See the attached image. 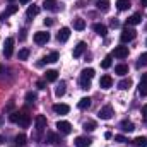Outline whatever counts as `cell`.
Segmentation results:
<instances>
[{"instance_id": "38", "label": "cell", "mask_w": 147, "mask_h": 147, "mask_svg": "<svg viewBox=\"0 0 147 147\" xmlns=\"http://www.w3.org/2000/svg\"><path fill=\"white\" fill-rule=\"evenodd\" d=\"M101 67H103V69H110L111 67V55L105 57V60L101 62Z\"/></svg>"}, {"instance_id": "15", "label": "cell", "mask_w": 147, "mask_h": 147, "mask_svg": "<svg viewBox=\"0 0 147 147\" xmlns=\"http://www.w3.org/2000/svg\"><path fill=\"white\" fill-rule=\"evenodd\" d=\"M99 86H101V89H110L111 86H113V79H111L110 75H103L99 79Z\"/></svg>"}, {"instance_id": "17", "label": "cell", "mask_w": 147, "mask_h": 147, "mask_svg": "<svg viewBox=\"0 0 147 147\" xmlns=\"http://www.w3.org/2000/svg\"><path fill=\"white\" fill-rule=\"evenodd\" d=\"M120 128H121L123 132H128V134H130V132L135 130V125H134L132 121H128V120H123V121L120 123Z\"/></svg>"}, {"instance_id": "32", "label": "cell", "mask_w": 147, "mask_h": 147, "mask_svg": "<svg viewBox=\"0 0 147 147\" xmlns=\"http://www.w3.org/2000/svg\"><path fill=\"white\" fill-rule=\"evenodd\" d=\"M94 74H96V72H94V69H84L80 77H84V79H89V80H91V79L94 77Z\"/></svg>"}, {"instance_id": "1", "label": "cell", "mask_w": 147, "mask_h": 147, "mask_svg": "<svg viewBox=\"0 0 147 147\" xmlns=\"http://www.w3.org/2000/svg\"><path fill=\"white\" fill-rule=\"evenodd\" d=\"M135 36H137V31L127 26V28L121 31V34H120V39H121V43H130V41H134V39H135Z\"/></svg>"}, {"instance_id": "3", "label": "cell", "mask_w": 147, "mask_h": 147, "mask_svg": "<svg viewBox=\"0 0 147 147\" xmlns=\"http://www.w3.org/2000/svg\"><path fill=\"white\" fill-rule=\"evenodd\" d=\"M57 128H58V132H60L62 135H69V134L72 132V125H70L69 121H65V120L57 121Z\"/></svg>"}, {"instance_id": "22", "label": "cell", "mask_w": 147, "mask_h": 147, "mask_svg": "<svg viewBox=\"0 0 147 147\" xmlns=\"http://www.w3.org/2000/svg\"><path fill=\"white\" fill-rule=\"evenodd\" d=\"M58 79V72L57 70H46V74H45V80L46 82H55Z\"/></svg>"}, {"instance_id": "34", "label": "cell", "mask_w": 147, "mask_h": 147, "mask_svg": "<svg viewBox=\"0 0 147 147\" xmlns=\"http://www.w3.org/2000/svg\"><path fill=\"white\" fill-rule=\"evenodd\" d=\"M146 65H147V53H142L137 60V67L140 69V67H146Z\"/></svg>"}, {"instance_id": "50", "label": "cell", "mask_w": 147, "mask_h": 147, "mask_svg": "<svg viewBox=\"0 0 147 147\" xmlns=\"http://www.w3.org/2000/svg\"><path fill=\"white\" fill-rule=\"evenodd\" d=\"M142 80H144V82H147V72L142 74Z\"/></svg>"}, {"instance_id": "19", "label": "cell", "mask_w": 147, "mask_h": 147, "mask_svg": "<svg viewBox=\"0 0 147 147\" xmlns=\"http://www.w3.org/2000/svg\"><path fill=\"white\" fill-rule=\"evenodd\" d=\"M92 28H94V31H96L99 36H106V33H108V28H106L105 24H101V22H96Z\"/></svg>"}, {"instance_id": "37", "label": "cell", "mask_w": 147, "mask_h": 147, "mask_svg": "<svg viewBox=\"0 0 147 147\" xmlns=\"http://www.w3.org/2000/svg\"><path fill=\"white\" fill-rule=\"evenodd\" d=\"M28 57H29V50L28 48H22L19 51V60H28Z\"/></svg>"}, {"instance_id": "5", "label": "cell", "mask_w": 147, "mask_h": 147, "mask_svg": "<svg viewBox=\"0 0 147 147\" xmlns=\"http://www.w3.org/2000/svg\"><path fill=\"white\" fill-rule=\"evenodd\" d=\"M113 115H115V111H113V108H111L110 105H108V106H103L101 110L98 111V116H99L101 120H110Z\"/></svg>"}, {"instance_id": "41", "label": "cell", "mask_w": 147, "mask_h": 147, "mask_svg": "<svg viewBox=\"0 0 147 147\" xmlns=\"http://www.w3.org/2000/svg\"><path fill=\"white\" fill-rule=\"evenodd\" d=\"M115 140H116V142H121V144L128 142V140H127V137H123V135H115Z\"/></svg>"}, {"instance_id": "42", "label": "cell", "mask_w": 147, "mask_h": 147, "mask_svg": "<svg viewBox=\"0 0 147 147\" xmlns=\"http://www.w3.org/2000/svg\"><path fill=\"white\" fill-rule=\"evenodd\" d=\"M36 86H38V89H46V80H38Z\"/></svg>"}, {"instance_id": "49", "label": "cell", "mask_w": 147, "mask_h": 147, "mask_svg": "<svg viewBox=\"0 0 147 147\" xmlns=\"http://www.w3.org/2000/svg\"><path fill=\"white\" fill-rule=\"evenodd\" d=\"M0 144H5V137L3 135H0Z\"/></svg>"}, {"instance_id": "6", "label": "cell", "mask_w": 147, "mask_h": 147, "mask_svg": "<svg viewBox=\"0 0 147 147\" xmlns=\"http://www.w3.org/2000/svg\"><path fill=\"white\" fill-rule=\"evenodd\" d=\"M12 51H14V38H7L5 39V48H3V57L5 58H10L12 57Z\"/></svg>"}, {"instance_id": "47", "label": "cell", "mask_w": 147, "mask_h": 147, "mask_svg": "<svg viewBox=\"0 0 147 147\" xmlns=\"http://www.w3.org/2000/svg\"><path fill=\"white\" fill-rule=\"evenodd\" d=\"M111 137H113V134H111V132H106V134H105V139H111Z\"/></svg>"}, {"instance_id": "12", "label": "cell", "mask_w": 147, "mask_h": 147, "mask_svg": "<svg viewBox=\"0 0 147 147\" xmlns=\"http://www.w3.org/2000/svg\"><path fill=\"white\" fill-rule=\"evenodd\" d=\"M53 111H55L57 115H67V113L70 111V106H69V105L58 103V105H53Z\"/></svg>"}, {"instance_id": "48", "label": "cell", "mask_w": 147, "mask_h": 147, "mask_svg": "<svg viewBox=\"0 0 147 147\" xmlns=\"http://www.w3.org/2000/svg\"><path fill=\"white\" fill-rule=\"evenodd\" d=\"M140 5L142 7H147V0H140Z\"/></svg>"}, {"instance_id": "27", "label": "cell", "mask_w": 147, "mask_h": 147, "mask_svg": "<svg viewBox=\"0 0 147 147\" xmlns=\"http://www.w3.org/2000/svg\"><path fill=\"white\" fill-rule=\"evenodd\" d=\"M130 86H132V80L130 79H121L118 82V89L120 91H127V89H130Z\"/></svg>"}, {"instance_id": "14", "label": "cell", "mask_w": 147, "mask_h": 147, "mask_svg": "<svg viewBox=\"0 0 147 147\" xmlns=\"http://www.w3.org/2000/svg\"><path fill=\"white\" fill-rule=\"evenodd\" d=\"M45 128H46V118H45L43 115H38L36 116V130H38V134H41Z\"/></svg>"}, {"instance_id": "23", "label": "cell", "mask_w": 147, "mask_h": 147, "mask_svg": "<svg viewBox=\"0 0 147 147\" xmlns=\"http://www.w3.org/2000/svg\"><path fill=\"white\" fill-rule=\"evenodd\" d=\"M65 91H67V84H65V82H60V84L57 86V89H55V96H57V98H62V96L65 94Z\"/></svg>"}, {"instance_id": "7", "label": "cell", "mask_w": 147, "mask_h": 147, "mask_svg": "<svg viewBox=\"0 0 147 147\" xmlns=\"http://www.w3.org/2000/svg\"><path fill=\"white\" fill-rule=\"evenodd\" d=\"M113 55L116 57V58H127L128 57V46H115V50H113Z\"/></svg>"}, {"instance_id": "28", "label": "cell", "mask_w": 147, "mask_h": 147, "mask_svg": "<svg viewBox=\"0 0 147 147\" xmlns=\"http://www.w3.org/2000/svg\"><path fill=\"white\" fill-rule=\"evenodd\" d=\"M115 74H118V75H127V74H128V65H125V63L116 65V67H115Z\"/></svg>"}, {"instance_id": "54", "label": "cell", "mask_w": 147, "mask_h": 147, "mask_svg": "<svg viewBox=\"0 0 147 147\" xmlns=\"http://www.w3.org/2000/svg\"><path fill=\"white\" fill-rule=\"evenodd\" d=\"M146 43H147V41H146Z\"/></svg>"}, {"instance_id": "21", "label": "cell", "mask_w": 147, "mask_h": 147, "mask_svg": "<svg viewBox=\"0 0 147 147\" xmlns=\"http://www.w3.org/2000/svg\"><path fill=\"white\" fill-rule=\"evenodd\" d=\"M96 7H98V10H101V12H108V10H110V2H108V0H98V2H96Z\"/></svg>"}, {"instance_id": "44", "label": "cell", "mask_w": 147, "mask_h": 147, "mask_svg": "<svg viewBox=\"0 0 147 147\" xmlns=\"http://www.w3.org/2000/svg\"><path fill=\"white\" fill-rule=\"evenodd\" d=\"M111 28H120V21L118 19H111Z\"/></svg>"}, {"instance_id": "16", "label": "cell", "mask_w": 147, "mask_h": 147, "mask_svg": "<svg viewBox=\"0 0 147 147\" xmlns=\"http://www.w3.org/2000/svg\"><path fill=\"white\" fill-rule=\"evenodd\" d=\"M46 142H48V144H60V142H62V139H60V135H58V134L48 132V134H46Z\"/></svg>"}, {"instance_id": "30", "label": "cell", "mask_w": 147, "mask_h": 147, "mask_svg": "<svg viewBox=\"0 0 147 147\" xmlns=\"http://www.w3.org/2000/svg\"><path fill=\"white\" fill-rule=\"evenodd\" d=\"M26 14H28V17H34V16L39 14V7L34 5V3H33V5H29V7H28V10H26Z\"/></svg>"}, {"instance_id": "24", "label": "cell", "mask_w": 147, "mask_h": 147, "mask_svg": "<svg viewBox=\"0 0 147 147\" xmlns=\"http://www.w3.org/2000/svg\"><path fill=\"white\" fill-rule=\"evenodd\" d=\"M89 106H91V98H82L77 103V108L79 110H89Z\"/></svg>"}, {"instance_id": "46", "label": "cell", "mask_w": 147, "mask_h": 147, "mask_svg": "<svg viewBox=\"0 0 147 147\" xmlns=\"http://www.w3.org/2000/svg\"><path fill=\"white\" fill-rule=\"evenodd\" d=\"M21 41H22V39H26V29H22V31H21Z\"/></svg>"}, {"instance_id": "13", "label": "cell", "mask_w": 147, "mask_h": 147, "mask_svg": "<svg viewBox=\"0 0 147 147\" xmlns=\"http://www.w3.org/2000/svg\"><path fill=\"white\" fill-rule=\"evenodd\" d=\"M86 48H87V46H86V43H84V41H79V43H77V46L74 48V53H72L74 58H79V57L86 51Z\"/></svg>"}, {"instance_id": "45", "label": "cell", "mask_w": 147, "mask_h": 147, "mask_svg": "<svg viewBox=\"0 0 147 147\" xmlns=\"http://www.w3.org/2000/svg\"><path fill=\"white\" fill-rule=\"evenodd\" d=\"M142 116H144V118H147V105H144V106H142Z\"/></svg>"}, {"instance_id": "9", "label": "cell", "mask_w": 147, "mask_h": 147, "mask_svg": "<svg viewBox=\"0 0 147 147\" xmlns=\"http://www.w3.org/2000/svg\"><path fill=\"white\" fill-rule=\"evenodd\" d=\"M43 7L46 9V10H62V5L58 7V2L57 0H43Z\"/></svg>"}, {"instance_id": "26", "label": "cell", "mask_w": 147, "mask_h": 147, "mask_svg": "<svg viewBox=\"0 0 147 147\" xmlns=\"http://www.w3.org/2000/svg\"><path fill=\"white\" fill-rule=\"evenodd\" d=\"M134 146L135 147H147V137L146 135H139V137H135Z\"/></svg>"}, {"instance_id": "4", "label": "cell", "mask_w": 147, "mask_h": 147, "mask_svg": "<svg viewBox=\"0 0 147 147\" xmlns=\"http://www.w3.org/2000/svg\"><path fill=\"white\" fill-rule=\"evenodd\" d=\"M91 144H92V139L84 137V135H79V137H75V140H74V146L75 147H89Z\"/></svg>"}, {"instance_id": "51", "label": "cell", "mask_w": 147, "mask_h": 147, "mask_svg": "<svg viewBox=\"0 0 147 147\" xmlns=\"http://www.w3.org/2000/svg\"><path fill=\"white\" fill-rule=\"evenodd\" d=\"M29 2H31V0H21V3H22V5H26V3H29Z\"/></svg>"}, {"instance_id": "33", "label": "cell", "mask_w": 147, "mask_h": 147, "mask_svg": "<svg viewBox=\"0 0 147 147\" xmlns=\"http://www.w3.org/2000/svg\"><path fill=\"white\" fill-rule=\"evenodd\" d=\"M139 94L142 98L147 96V82H144V80H140V84H139Z\"/></svg>"}, {"instance_id": "35", "label": "cell", "mask_w": 147, "mask_h": 147, "mask_svg": "<svg viewBox=\"0 0 147 147\" xmlns=\"http://www.w3.org/2000/svg\"><path fill=\"white\" fill-rule=\"evenodd\" d=\"M16 146H19V147L26 146V135H24V134H19V135L16 137Z\"/></svg>"}, {"instance_id": "8", "label": "cell", "mask_w": 147, "mask_h": 147, "mask_svg": "<svg viewBox=\"0 0 147 147\" xmlns=\"http://www.w3.org/2000/svg\"><path fill=\"white\" fill-rule=\"evenodd\" d=\"M50 41V34L48 33H45V31H39L34 34V43L36 45H46Z\"/></svg>"}, {"instance_id": "2", "label": "cell", "mask_w": 147, "mask_h": 147, "mask_svg": "<svg viewBox=\"0 0 147 147\" xmlns=\"http://www.w3.org/2000/svg\"><path fill=\"white\" fill-rule=\"evenodd\" d=\"M16 123H17L19 127L26 128V127H29V123H31V116H29L26 111H19V118H17Z\"/></svg>"}, {"instance_id": "52", "label": "cell", "mask_w": 147, "mask_h": 147, "mask_svg": "<svg viewBox=\"0 0 147 147\" xmlns=\"http://www.w3.org/2000/svg\"><path fill=\"white\" fill-rule=\"evenodd\" d=\"M3 72V67H2V65H0V74Z\"/></svg>"}, {"instance_id": "18", "label": "cell", "mask_w": 147, "mask_h": 147, "mask_svg": "<svg viewBox=\"0 0 147 147\" xmlns=\"http://www.w3.org/2000/svg\"><path fill=\"white\" fill-rule=\"evenodd\" d=\"M140 22H142V16H140V14H134V16H130L128 21H127L128 26H137V24H140Z\"/></svg>"}, {"instance_id": "53", "label": "cell", "mask_w": 147, "mask_h": 147, "mask_svg": "<svg viewBox=\"0 0 147 147\" xmlns=\"http://www.w3.org/2000/svg\"><path fill=\"white\" fill-rule=\"evenodd\" d=\"M9 2H14V0H9Z\"/></svg>"}, {"instance_id": "25", "label": "cell", "mask_w": 147, "mask_h": 147, "mask_svg": "<svg viewBox=\"0 0 147 147\" xmlns=\"http://www.w3.org/2000/svg\"><path fill=\"white\" fill-rule=\"evenodd\" d=\"M82 128H84L86 132H94V130L98 128V125H96V121H92V120H87V121H84Z\"/></svg>"}, {"instance_id": "20", "label": "cell", "mask_w": 147, "mask_h": 147, "mask_svg": "<svg viewBox=\"0 0 147 147\" xmlns=\"http://www.w3.org/2000/svg\"><path fill=\"white\" fill-rule=\"evenodd\" d=\"M74 29H77V31L86 29V21H84L82 17H75V19H74Z\"/></svg>"}, {"instance_id": "43", "label": "cell", "mask_w": 147, "mask_h": 147, "mask_svg": "<svg viewBox=\"0 0 147 147\" xmlns=\"http://www.w3.org/2000/svg\"><path fill=\"white\" fill-rule=\"evenodd\" d=\"M43 22H45V26H53V24H55V21H53L51 17H46Z\"/></svg>"}, {"instance_id": "29", "label": "cell", "mask_w": 147, "mask_h": 147, "mask_svg": "<svg viewBox=\"0 0 147 147\" xmlns=\"http://www.w3.org/2000/svg\"><path fill=\"white\" fill-rule=\"evenodd\" d=\"M43 60H45L46 63H55V62H58V53H57V51H51V53L46 55Z\"/></svg>"}, {"instance_id": "39", "label": "cell", "mask_w": 147, "mask_h": 147, "mask_svg": "<svg viewBox=\"0 0 147 147\" xmlns=\"http://www.w3.org/2000/svg\"><path fill=\"white\" fill-rule=\"evenodd\" d=\"M26 101H28L29 105H33V103L36 101V94H34V92H28V94H26Z\"/></svg>"}, {"instance_id": "10", "label": "cell", "mask_w": 147, "mask_h": 147, "mask_svg": "<svg viewBox=\"0 0 147 147\" xmlns=\"http://www.w3.org/2000/svg\"><path fill=\"white\" fill-rule=\"evenodd\" d=\"M19 10V5H9L7 9H5V12H2L0 14V21H5L9 16H12V14H16Z\"/></svg>"}, {"instance_id": "36", "label": "cell", "mask_w": 147, "mask_h": 147, "mask_svg": "<svg viewBox=\"0 0 147 147\" xmlns=\"http://www.w3.org/2000/svg\"><path fill=\"white\" fill-rule=\"evenodd\" d=\"M80 89H84V91L91 89V80H89V79H84V77H80Z\"/></svg>"}, {"instance_id": "40", "label": "cell", "mask_w": 147, "mask_h": 147, "mask_svg": "<svg viewBox=\"0 0 147 147\" xmlns=\"http://www.w3.org/2000/svg\"><path fill=\"white\" fill-rule=\"evenodd\" d=\"M17 118H19V111H14V113H10V115H9V120H10L12 123H16V121H17Z\"/></svg>"}, {"instance_id": "31", "label": "cell", "mask_w": 147, "mask_h": 147, "mask_svg": "<svg viewBox=\"0 0 147 147\" xmlns=\"http://www.w3.org/2000/svg\"><path fill=\"white\" fill-rule=\"evenodd\" d=\"M130 2L128 0H116V9L118 10H127V9H130Z\"/></svg>"}, {"instance_id": "11", "label": "cell", "mask_w": 147, "mask_h": 147, "mask_svg": "<svg viewBox=\"0 0 147 147\" xmlns=\"http://www.w3.org/2000/svg\"><path fill=\"white\" fill-rule=\"evenodd\" d=\"M69 38H70V28H62V29L58 31V34H57V39H58L60 43H65Z\"/></svg>"}]
</instances>
